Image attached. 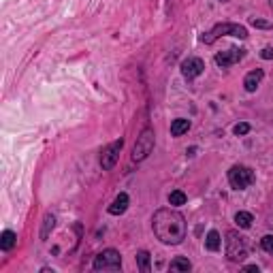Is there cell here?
Segmentation results:
<instances>
[{"label": "cell", "instance_id": "cell-11", "mask_svg": "<svg viewBox=\"0 0 273 273\" xmlns=\"http://www.w3.org/2000/svg\"><path fill=\"white\" fill-rule=\"evenodd\" d=\"M128 209V194L126 192H120L118 196H116V201L109 205V213L111 215H120V213H124Z\"/></svg>", "mask_w": 273, "mask_h": 273}, {"label": "cell", "instance_id": "cell-9", "mask_svg": "<svg viewBox=\"0 0 273 273\" xmlns=\"http://www.w3.org/2000/svg\"><path fill=\"white\" fill-rule=\"evenodd\" d=\"M205 70V62L201 60V58H186L184 62H181V75L188 79V81H192V79H196L201 73Z\"/></svg>", "mask_w": 273, "mask_h": 273}, {"label": "cell", "instance_id": "cell-10", "mask_svg": "<svg viewBox=\"0 0 273 273\" xmlns=\"http://www.w3.org/2000/svg\"><path fill=\"white\" fill-rule=\"evenodd\" d=\"M263 77H265V73H263L261 68L250 70V73L246 75V79H243V85H246V90H248V92H256V88L261 85Z\"/></svg>", "mask_w": 273, "mask_h": 273}, {"label": "cell", "instance_id": "cell-1", "mask_svg": "<svg viewBox=\"0 0 273 273\" xmlns=\"http://www.w3.org/2000/svg\"><path fill=\"white\" fill-rule=\"evenodd\" d=\"M154 235L160 239L165 246H179L186 239V218L171 207L158 209L152 218Z\"/></svg>", "mask_w": 273, "mask_h": 273}, {"label": "cell", "instance_id": "cell-18", "mask_svg": "<svg viewBox=\"0 0 273 273\" xmlns=\"http://www.w3.org/2000/svg\"><path fill=\"white\" fill-rule=\"evenodd\" d=\"M184 203H186V194L181 190H173V192L169 194V205L177 207V205H184Z\"/></svg>", "mask_w": 273, "mask_h": 273}, {"label": "cell", "instance_id": "cell-3", "mask_svg": "<svg viewBox=\"0 0 273 273\" xmlns=\"http://www.w3.org/2000/svg\"><path fill=\"white\" fill-rule=\"evenodd\" d=\"M246 239H243L237 231H228L226 233V258L233 263H239L246 258Z\"/></svg>", "mask_w": 273, "mask_h": 273}, {"label": "cell", "instance_id": "cell-14", "mask_svg": "<svg viewBox=\"0 0 273 273\" xmlns=\"http://www.w3.org/2000/svg\"><path fill=\"white\" fill-rule=\"evenodd\" d=\"M220 246H222L220 233H218V231H209V233H207V239H205V248L211 250V252H218Z\"/></svg>", "mask_w": 273, "mask_h": 273}, {"label": "cell", "instance_id": "cell-15", "mask_svg": "<svg viewBox=\"0 0 273 273\" xmlns=\"http://www.w3.org/2000/svg\"><path fill=\"white\" fill-rule=\"evenodd\" d=\"M235 222H237L239 228H250L252 222H254V215L250 211H237L235 213Z\"/></svg>", "mask_w": 273, "mask_h": 273}, {"label": "cell", "instance_id": "cell-17", "mask_svg": "<svg viewBox=\"0 0 273 273\" xmlns=\"http://www.w3.org/2000/svg\"><path fill=\"white\" fill-rule=\"evenodd\" d=\"M53 226H56V218L51 213H45V218H43V231H41V239H47L49 231H53Z\"/></svg>", "mask_w": 273, "mask_h": 273}, {"label": "cell", "instance_id": "cell-24", "mask_svg": "<svg viewBox=\"0 0 273 273\" xmlns=\"http://www.w3.org/2000/svg\"><path fill=\"white\" fill-rule=\"evenodd\" d=\"M269 7H271V9H273V0H269Z\"/></svg>", "mask_w": 273, "mask_h": 273}, {"label": "cell", "instance_id": "cell-6", "mask_svg": "<svg viewBox=\"0 0 273 273\" xmlns=\"http://www.w3.org/2000/svg\"><path fill=\"white\" fill-rule=\"evenodd\" d=\"M152 150H154V131H152V128H145V131L141 133V137L137 139V143H135L133 160L135 162L145 160V158L152 154Z\"/></svg>", "mask_w": 273, "mask_h": 273}, {"label": "cell", "instance_id": "cell-23", "mask_svg": "<svg viewBox=\"0 0 273 273\" xmlns=\"http://www.w3.org/2000/svg\"><path fill=\"white\" fill-rule=\"evenodd\" d=\"M246 271H256V273H258V267H256V265H248Z\"/></svg>", "mask_w": 273, "mask_h": 273}, {"label": "cell", "instance_id": "cell-5", "mask_svg": "<svg viewBox=\"0 0 273 273\" xmlns=\"http://www.w3.org/2000/svg\"><path fill=\"white\" fill-rule=\"evenodd\" d=\"M252 181H254V173L248 167L235 165L228 171V184H231V188H235V190H246Z\"/></svg>", "mask_w": 273, "mask_h": 273}, {"label": "cell", "instance_id": "cell-13", "mask_svg": "<svg viewBox=\"0 0 273 273\" xmlns=\"http://www.w3.org/2000/svg\"><path fill=\"white\" fill-rule=\"evenodd\" d=\"M15 243H17V235L13 233V231H5L3 237H0V250L9 252V250H13V246H15Z\"/></svg>", "mask_w": 273, "mask_h": 273}, {"label": "cell", "instance_id": "cell-7", "mask_svg": "<svg viewBox=\"0 0 273 273\" xmlns=\"http://www.w3.org/2000/svg\"><path fill=\"white\" fill-rule=\"evenodd\" d=\"M122 148H124V139H118V141L109 143V145L100 152V167H103V171H111L116 167Z\"/></svg>", "mask_w": 273, "mask_h": 273}, {"label": "cell", "instance_id": "cell-4", "mask_svg": "<svg viewBox=\"0 0 273 273\" xmlns=\"http://www.w3.org/2000/svg\"><path fill=\"white\" fill-rule=\"evenodd\" d=\"M94 271H120L122 269V256L118 250H103L94 258Z\"/></svg>", "mask_w": 273, "mask_h": 273}, {"label": "cell", "instance_id": "cell-20", "mask_svg": "<svg viewBox=\"0 0 273 273\" xmlns=\"http://www.w3.org/2000/svg\"><path fill=\"white\" fill-rule=\"evenodd\" d=\"M261 246H263L265 252H269V254L273 256V235H265V237L261 239Z\"/></svg>", "mask_w": 273, "mask_h": 273}, {"label": "cell", "instance_id": "cell-16", "mask_svg": "<svg viewBox=\"0 0 273 273\" xmlns=\"http://www.w3.org/2000/svg\"><path fill=\"white\" fill-rule=\"evenodd\" d=\"M169 269H171V271H190V269H192V265H190L188 258L177 256V258H173V261H171Z\"/></svg>", "mask_w": 273, "mask_h": 273}, {"label": "cell", "instance_id": "cell-19", "mask_svg": "<svg viewBox=\"0 0 273 273\" xmlns=\"http://www.w3.org/2000/svg\"><path fill=\"white\" fill-rule=\"evenodd\" d=\"M137 265H139V269L143 273H148L150 271V254L148 252H139L137 254Z\"/></svg>", "mask_w": 273, "mask_h": 273}, {"label": "cell", "instance_id": "cell-22", "mask_svg": "<svg viewBox=\"0 0 273 273\" xmlns=\"http://www.w3.org/2000/svg\"><path fill=\"white\" fill-rule=\"evenodd\" d=\"M261 58H263V60H273V47H265V49L261 51Z\"/></svg>", "mask_w": 273, "mask_h": 273}, {"label": "cell", "instance_id": "cell-8", "mask_svg": "<svg viewBox=\"0 0 273 273\" xmlns=\"http://www.w3.org/2000/svg\"><path fill=\"white\" fill-rule=\"evenodd\" d=\"M243 56H246V49H241V47H228L220 53H215V64L226 68V66H233L237 64L239 60H243Z\"/></svg>", "mask_w": 273, "mask_h": 273}, {"label": "cell", "instance_id": "cell-2", "mask_svg": "<svg viewBox=\"0 0 273 273\" xmlns=\"http://www.w3.org/2000/svg\"><path fill=\"white\" fill-rule=\"evenodd\" d=\"M220 37H237V39H248V30L246 26H239V24H218L213 26L209 32H205L203 37H201V41L205 43V45H211V43H215Z\"/></svg>", "mask_w": 273, "mask_h": 273}, {"label": "cell", "instance_id": "cell-12", "mask_svg": "<svg viewBox=\"0 0 273 273\" xmlns=\"http://www.w3.org/2000/svg\"><path fill=\"white\" fill-rule=\"evenodd\" d=\"M188 131H190V120H186V118H177L173 124H171V135L173 137H181Z\"/></svg>", "mask_w": 273, "mask_h": 273}, {"label": "cell", "instance_id": "cell-21", "mask_svg": "<svg viewBox=\"0 0 273 273\" xmlns=\"http://www.w3.org/2000/svg\"><path fill=\"white\" fill-rule=\"evenodd\" d=\"M233 133L239 137V135H248L250 133V124H237L235 128H233Z\"/></svg>", "mask_w": 273, "mask_h": 273}]
</instances>
